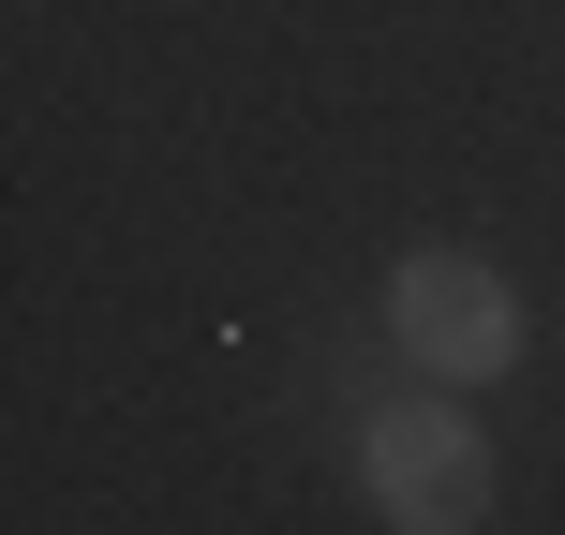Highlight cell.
<instances>
[{"label":"cell","instance_id":"cell-1","mask_svg":"<svg viewBox=\"0 0 565 535\" xmlns=\"http://www.w3.org/2000/svg\"><path fill=\"white\" fill-rule=\"evenodd\" d=\"M358 491L387 535H477L491 521V431L461 417V387H417L358 431Z\"/></svg>","mask_w":565,"mask_h":535},{"label":"cell","instance_id":"cell-2","mask_svg":"<svg viewBox=\"0 0 565 535\" xmlns=\"http://www.w3.org/2000/svg\"><path fill=\"white\" fill-rule=\"evenodd\" d=\"M387 342L417 357V387H491V372H521V282L461 238H431L387 268Z\"/></svg>","mask_w":565,"mask_h":535}]
</instances>
